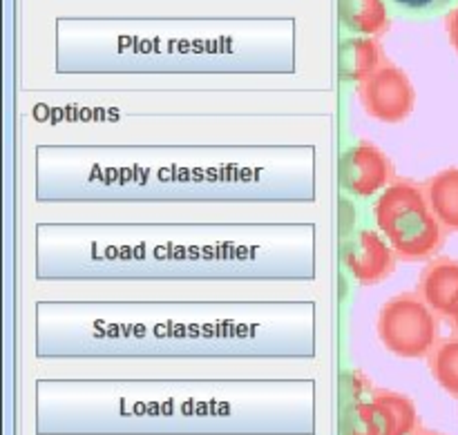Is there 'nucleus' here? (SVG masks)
Returning a JSON list of instances; mask_svg holds the SVG:
<instances>
[{"label": "nucleus", "mask_w": 458, "mask_h": 435, "mask_svg": "<svg viewBox=\"0 0 458 435\" xmlns=\"http://www.w3.org/2000/svg\"><path fill=\"white\" fill-rule=\"evenodd\" d=\"M358 98L371 119L389 125L410 119L416 107L414 85L394 63H385L371 79L358 85Z\"/></svg>", "instance_id": "obj_3"}, {"label": "nucleus", "mask_w": 458, "mask_h": 435, "mask_svg": "<svg viewBox=\"0 0 458 435\" xmlns=\"http://www.w3.org/2000/svg\"><path fill=\"white\" fill-rule=\"evenodd\" d=\"M452 329H454V333L458 335V315L454 317V320H452Z\"/></svg>", "instance_id": "obj_15"}, {"label": "nucleus", "mask_w": 458, "mask_h": 435, "mask_svg": "<svg viewBox=\"0 0 458 435\" xmlns=\"http://www.w3.org/2000/svg\"><path fill=\"white\" fill-rule=\"evenodd\" d=\"M445 29H447V38H450V45L458 52V4L445 16Z\"/></svg>", "instance_id": "obj_14"}, {"label": "nucleus", "mask_w": 458, "mask_h": 435, "mask_svg": "<svg viewBox=\"0 0 458 435\" xmlns=\"http://www.w3.org/2000/svg\"><path fill=\"white\" fill-rule=\"evenodd\" d=\"M344 268L360 286H374L387 280L396 268V253L374 228H358L343 239L340 248Z\"/></svg>", "instance_id": "obj_5"}, {"label": "nucleus", "mask_w": 458, "mask_h": 435, "mask_svg": "<svg viewBox=\"0 0 458 435\" xmlns=\"http://www.w3.org/2000/svg\"><path fill=\"white\" fill-rule=\"evenodd\" d=\"M344 435H396L385 406L376 400L353 402L352 409L344 414Z\"/></svg>", "instance_id": "obj_10"}, {"label": "nucleus", "mask_w": 458, "mask_h": 435, "mask_svg": "<svg viewBox=\"0 0 458 435\" xmlns=\"http://www.w3.org/2000/svg\"><path fill=\"white\" fill-rule=\"evenodd\" d=\"M416 290L438 317L454 320L458 315V259H432L420 272Z\"/></svg>", "instance_id": "obj_6"}, {"label": "nucleus", "mask_w": 458, "mask_h": 435, "mask_svg": "<svg viewBox=\"0 0 458 435\" xmlns=\"http://www.w3.org/2000/svg\"><path fill=\"white\" fill-rule=\"evenodd\" d=\"M376 228L405 262L434 257L445 244V228L429 208L425 188L407 179H396L380 192L374 204Z\"/></svg>", "instance_id": "obj_1"}, {"label": "nucleus", "mask_w": 458, "mask_h": 435, "mask_svg": "<svg viewBox=\"0 0 458 435\" xmlns=\"http://www.w3.org/2000/svg\"><path fill=\"white\" fill-rule=\"evenodd\" d=\"M394 16L411 18V21H428V18L450 13L458 0H387Z\"/></svg>", "instance_id": "obj_13"}, {"label": "nucleus", "mask_w": 458, "mask_h": 435, "mask_svg": "<svg viewBox=\"0 0 458 435\" xmlns=\"http://www.w3.org/2000/svg\"><path fill=\"white\" fill-rule=\"evenodd\" d=\"M429 208L447 232H458V168H445L425 183Z\"/></svg>", "instance_id": "obj_9"}, {"label": "nucleus", "mask_w": 458, "mask_h": 435, "mask_svg": "<svg viewBox=\"0 0 458 435\" xmlns=\"http://www.w3.org/2000/svg\"><path fill=\"white\" fill-rule=\"evenodd\" d=\"M338 179L344 192L358 199H369L396 181V170L376 143L360 138L340 155Z\"/></svg>", "instance_id": "obj_4"}, {"label": "nucleus", "mask_w": 458, "mask_h": 435, "mask_svg": "<svg viewBox=\"0 0 458 435\" xmlns=\"http://www.w3.org/2000/svg\"><path fill=\"white\" fill-rule=\"evenodd\" d=\"M416 435H443V433H432V431H429V433H416Z\"/></svg>", "instance_id": "obj_16"}, {"label": "nucleus", "mask_w": 458, "mask_h": 435, "mask_svg": "<svg viewBox=\"0 0 458 435\" xmlns=\"http://www.w3.org/2000/svg\"><path fill=\"white\" fill-rule=\"evenodd\" d=\"M383 47L369 36H344L338 47V74L344 83H365L385 65Z\"/></svg>", "instance_id": "obj_7"}, {"label": "nucleus", "mask_w": 458, "mask_h": 435, "mask_svg": "<svg viewBox=\"0 0 458 435\" xmlns=\"http://www.w3.org/2000/svg\"><path fill=\"white\" fill-rule=\"evenodd\" d=\"M371 396L385 406L389 420L394 424V433L396 435H414L419 431L420 420L419 411H416V405L411 397L403 396V393L389 391V389H374Z\"/></svg>", "instance_id": "obj_12"}, {"label": "nucleus", "mask_w": 458, "mask_h": 435, "mask_svg": "<svg viewBox=\"0 0 458 435\" xmlns=\"http://www.w3.org/2000/svg\"><path fill=\"white\" fill-rule=\"evenodd\" d=\"M380 344L401 360H425L438 344V315L419 290H405L383 304L376 322Z\"/></svg>", "instance_id": "obj_2"}, {"label": "nucleus", "mask_w": 458, "mask_h": 435, "mask_svg": "<svg viewBox=\"0 0 458 435\" xmlns=\"http://www.w3.org/2000/svg\"><path fill=\"white\" fill-rule=\"evenodd\" d=\"M429 373L437 380L438 387L447 393V396L458 400V335L452 338L438 339L434 351L428 357Z\"/></svg>", "instance_id": "obj_11"}, {"label": "nucleus", "mask_w": 458, "mask_h": 435, "mask_svg": "<svg viewBox=\"0 0 458 435\" xmlns=\"http://www.w3.org/2000/svg\"><path fill=\"white\" fill-rule=\"evenodd\" d=\"M338 21L344 34L378 38L392 22L387 0H338Z\"/></svg>", "instance_id": "obj_8"}]
</instances>
